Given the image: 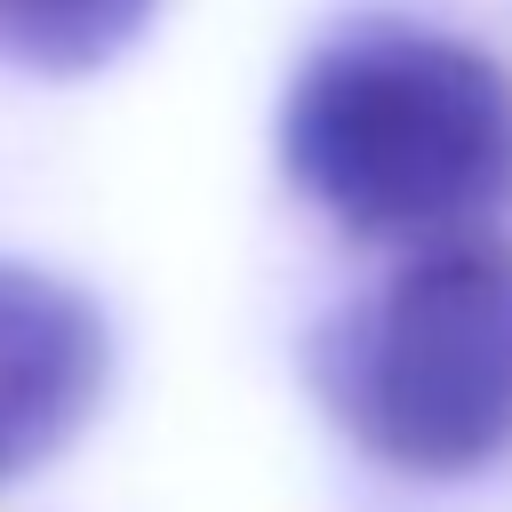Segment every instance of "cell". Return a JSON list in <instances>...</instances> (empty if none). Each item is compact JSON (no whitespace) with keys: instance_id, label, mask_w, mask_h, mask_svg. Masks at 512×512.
I'll use <instances>...</instances> for the list:
<instances>
[{"instance_id":"6da1fadb","label":"cell","mask_w":512,"mask_h":512,"mask_svg":"<svg viewBox=\"0 0 512 512\" xmlns=\"http://www.w3.org/2000/svg\"><path fill=\"white\" fill-rule=\"evenodd\" d=\"M280 168L376 248L488 232L512 208V72L440 24L360 16L296 64Z\"/></svg>"},{"instance_id":"7a4b0ae2","label":"cell","mask_w":512,"mask_h":512,"mask_svg":"<svg viewBox=\"0 0 512 512\" xmlns=\"http://www.w3.org/2000/svg\"><path fill=\"white\" fill-rule=\"evenodd\" d=\"M312 392L376 464L464 480L512 456V240H424L312 336Z\"/></svg>"},{"instance_id":"3957f363","label":"cell","mask_w":512,"mask_h":512,"mask_svg":"<svg viewBox=\"0 0 512 512\" xmlns=\"http://www.w3.org/2000/svg\"><path fill=\"white\" fill-rule=\"evenodd\" d=\"M112 384V328L104 312L40 272L0 256V488L40 472L104 400Z\"/></svg>"},{"instance_id":"277c9868","label":"cell","mask_w":512,"mask_h":512,"mask_svg":"<svg viewBox=\"0 0 512 512\" xmlns=\"http://www.w3.org/2000/svg\"><path fill=\"white\" fill-rule=\"evenodd\" d=\"M152 8L160 0H0V64L40 80L104 72L120 48H136Z\"/></svg>"}]
</instances>
